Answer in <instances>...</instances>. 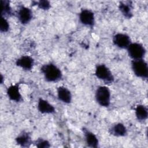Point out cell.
<instances>
[{
  "label": "cell",
  "mask_w": 148,
  "mask_h": 148,
  "mask_svg": "<svg viewBox=\"0 0 148 148\" xmlns=\"http://www.w3.org/2000/svg\"><path fill=\"white\" fill-rule=\"evenodd\" d=\"M40 69L46 80L47 82H57L62 77V72L60 69L52 63L43 65Z\"/></svg>",
  "instance_id": "1"
},
{
  "label": "cell",
  "mask_w": 148,
  "mask_h": 148,
  "mask_svg": "<svg viewBox=\"0 0 148 148\" xmlns=\"http://www.w3.org/2000/svg\"><path fill=\"white\" fill-rule=\"evenodd\" d=\"M95 99L97 102L103 107H108L110 102V91L105 86H99L95 91Z\"/></svg>",
  "instance_id": "2"
},
{
  "label": "cell",
  "mask_w": 148,
  "mask_h": 148,
  "mask_svg": "<svg viewBox=\"0 0 148 148\" xmlns=\"http://www.w3.org/2000/svg\"><path fill=\"white\" fill-rule=\"evenodd\" d=\"M131 68L134 74L141 78L146 79L148 76V67L147 62L143 59L132 60Z\"/></svg>",
  "instance_id": "3"
},
{
  "label": "cell",
  "mask_w": 148,
  "mask_h": 148,
  "mask_svg": "<svg viewBox=\"0 0 148 148\" xmlns=\"http://www.w3.org/2000/svg\"><path fill=\"white\" fill-rule=\"evenodd\" d=\"M95 76L107 84L113 83L114 77L110 69L104 64H99L96 66L95 71Z\"/></svg>",
  "instance_id": "4"
},
{
  "label": "cell",
  "mask_w": 148,
  "mask_h": 148,
  "mask_svg": "<svg viewBox=\"0 0 148 148\" xmlns=\"http://www.w3.org/2000/svg\"><path fill=\"white\" fill-rule=\"evenodd\" d=\"M127 49L128 56L133 60L143 59L146 54L145 48L140 43H131Z\"/></svg>",
  "instance_id": "5"
},
{
  "label": "cell",
  "mask_w": 148,
  "mask_h": 148,
  "mask_svg": "<svg viewBox=\"0 0 148 148\" xmlns=\"http://www.w3.org/2000/svg\"><path fill=\"white\" fill-rule=\"evenodd\" d=\"M113 42L116 46L120 49H127L128 46L131 43V40L128 35L118 33L113 36Z\"/></svg>",
  "instance_id": "6"
},
{
  "label": "cell",
  "mask_w": 148,
  "mask_h": 148,
  "mask_svg": "<svg viewBox=\"0 0 148 148\" xmlns=\"http://www.w3.org/2000/svg\"><path fill=\"white\" fill-rule=\"evenodd\" d=\"M79 20L82 24L92 27L95 23L94 13L89 9H83L79 13Z\"/></svg>",
  "instance_id": "7"
},
{
  "label": "cell",
  "mask_w": 148,
  "mask_h": 148,
  "mask_svg": "<svg viewBox=\"0 0 148 148\" xmlns=\"http://www.w3.org/2000/svg\"><path fill=\"white\" fill-rule=\"evenodd\" d=\"M17 17L22 24H27L32 18V13L30 9L24 6H21L17 12Z\"/></svg>",
  "instance_id": "8"
},
{
  "label": "cell",
  "mask_w": 148,
  "mask_h": 148,
  "mask_svg": "<svg viewBox=\"0 0 148 148\" xmlns=\"http://www.w3.org/2000/svg\"><path fill=\"white\" fill-rule=\"evenodd\" d=\"M16 65L27 71L31 70L34 64V59L29 56H23L18 58L16 62Z\"/></svg>",
  "instance_id": "9"
},
{
  "label": "cell",
  "mask_w": 148,
  "mask_h": 148,
  "mask_svg": "<svg viewBox=\"0 0 148 148\" xmlns=\"http://www.w3.org/2000/svg\"><path fill=\"white\" fill-rule=\"evenodd\" d=\"M38 110L43 114H51L55 112L54 107L47 101L42 98H39L38 102Z\"/></svg>",
  "instance_id": "10"
},
{
  "label": "cell",
  "mask_w": 148,
  "mask_h": 148,
  "mask_svg": "<svg viewBox=\"0 0 148 148\" xmlns=\"http://www.w3.org/2000/svg\"><path fill=\"white\" fill-rule=\"evenodd\" d=\"M83 131L84 135L85 140L87 145L90 147H97L98 146L99 142L96 135L92 132L84 128H83Z\"/></svg>",
  "instance_id": "11"
},
{
  "label": "cell",
  "mask_w": 148,
  "mask_h": 148,
  "mask_svg": "<svg viewBox=\"0 0 148 148\" xmlns=\"http://www.w3.org/2000/svg\"><path fill=\"white\" fill-rule=\"evenodd\" d=\"M7 94L8 97L12 101L20 102L22 99V97L20 92L18 84L10 86L7 89Z\"/></svg>",
  "instance_id": "12"
},
{
  "label": "cell",
  "mask_w": 148,
  "mask_h": 148,
  "mask_svg": "<svg viewBox=\"0 0 148 148\" xmlns=\"http://www.w3.org/2000/svg\"><path fill=\"white\" fill-rule=\"evenodd\" d=\"M57 96L58 99L62 102L69 103L72 100L71 91L65 87L60 86L57 88Z\"/></svg>",
  "instance_id": "13"
},
{
  "label": "cell",
  "mask_w": 148,
  "mask_h": 148,
  "mask_svg": "<svg viewBox=\"0 0 148 148\" xmlns=\"http://www.w3.org/2000/svg\"><path fill=\"white\" fill-rule=\"evenodd\" d=\"M16 142L19 146L21 147H29L32 143L30 135L25 131L20 133L16 138Z\"/></svg>",
  "instance_id": "14"
},
{
  "label": "cell",
  "mask_w": 148,
  "mask_h": 148,
  "mask_svg": "<svg viewBox=\"0 0 148 148\" xmlns=\"http://www.w3.org/2000/svg\"><path fill=\"white\" fill-rule=\"evenodd\" d=\"M109 131L112 135L116 136H124L127 134V132L125 126L120 123L112 125Z\"/></svg>",
  "instance_id": "15"
},
{
  "label": "cell",
  "mask_w": 148,
  "mask_h": 148,
  "mask_svg": "<svg viewBox=\"0 0 148 148\" xmlns=\"http://www.w3.org/2000/svg\"><path fill=\"white\" fill-rule=\"evenodd\" d=\"M119 8L120 12L125 18H131L132 17V5L129 2H121L119 4Z\"/></svg>",
  "instance_id": "16"
},
{
  "label": "cell",
  "mask_w": 148,
  "mask_h": 148,
  "mask_svg": "<svg viewBox=\"0 0 148 148\" xmlns=\"http://www.w3.org/2000/svg\"><path fill=\"white\" fill-rule=\"evenodd\" d=\"M135 115L139 121H144L147 119L148 112L147 108L143 105H138L135 108Z\"/></svg>",
  "instance_id": "17"
},
{
  "label": "cell",
  "mask_w": 148,
  "mask_h": 148,
  "mask_svg": "<svg viewBox=\"0 0 148 148\" xmlns=\"http://www.w3.org/2000/svg\"><path fill=\"white\" fill-rule=\"evenodd\" d=\"M1 16L2 17H6V16H10L12 14V10L10 6L9 2L8 1H1Z\"/></svg>",
  "instance_id": "18"
},
{
  "label": "cell",
  "mask_w": 148,
  "mask_h": 148,
  "mask_svg": "<svg viewBox=\"0 0 148 148\" xmlns=\"http://www.w3.org/2000/svg\"><path fill=\"white\" fill-rule=\"evenodd\" d=\"M34 144L36 147L39 148H48L50 147L49 141L43 138H38L37 140L34 141Z\"/></svg>",
  "instance_id": "19"
},
{
  "label": "cell",
  "mask_w": 148,
  "mask_h": 148,
  "mask_svg": "<svg viewBox=\"0 0 148 148\" xmlns=\"http://www.w3.org/2000/svg\"><path fill=\"white\" fill-rule=\"evenodd\" d=\"M9 29V24L8 20L3 17L1 16V24H0V31L1 32H8Z\"/></svg>",
  "instance_id": "20"
},
{
  "label": "cell",
  "mask_w": 148,
  "mask_h": 148,
  "mask_svg": "<svg viewBox=\"0 0 148 148\" xmlns=\"http://www.w3.org/2000/svg\"><path fill=\"white\" fill-rule=\"evenodd\" d=\"M36 5L43 10H48L50 8V2L46 0H40L39 2H36Z\"/></svg>",
  "instance_id": "21"
},
{
  "label": "cell",
  "mask_w": 148,
  "mask_h": 148,
  "mask_svg": "<svg viewBox=\"0 0 148 148\" xmlns=\"http://www.w3.org/2000/svg\"><path fill=\"white\" fill-rule=\"evenodd\" d=\"M3 77L2 75H1V84H2V83H3Z\"/></svg>",
  "instance_id": "22"
}]
</instances>
